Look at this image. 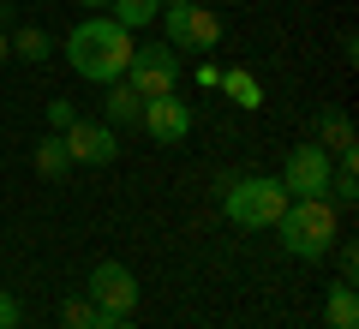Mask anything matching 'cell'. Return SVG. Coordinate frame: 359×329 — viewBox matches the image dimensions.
Listing matches in <instances>:
<instances>
[{"mask_svg":"<svg viewBox=\"0 0 359 329\" xmlns=\"http://www.w3.org/2000/svg\"><path fill=\"white\" fill-rule=\"evenodd\" d=\"M60 48H66V66H72L78 78H90V84H114V78H126V60H132L138 42H132L126 25H114V18H102V13H84Z\"/></svg>","mask_w":359,"mask_h":329,"instance_id":"obj_1","label":"cell"},{"mask_svg":"<svg viewBox=\"0 0 359 329\" xmlns=\"http://www.w3.org/2000/svg\"><path fill=\"white\" fill-rule=\"evenodd\" d=\"M276 234H282L287 257L318 264V257H330V246L341 240V215H335L330 198H287V210H282V222H276Z\"/></svg>","mask_w":359,"mask_h":329,"instance_id":"obj_2","label":"cell"},{"mask_svg":"<svg viewBox=\"0 0 359 329\" xmlns=\"http://www.w3.org/2000/svg\"><path fill=\"white\" fill-rule=\"evenodd\" d=\"M282 210H287V192H282V180H269V174H245V180H228L222 186V215L245 234L276 228Z\"/></svg>","mask_w":359,"mask_h":329,"instance_id":"obj_3","label":"cell"},{"mask_svg":"<svg viewBox=\"0 0 359 329\" xmlns=\"http://www.w3.org/2000/svg\"><path fill=\"white\" fill-rule=\"evenodd\" d=\"M162 30H168V48H180V54H210V48H222V18L210 13L204 0H186V6H162Z\"/></svg>","mask_w":359,"mask_h":329,"instance_id":"obj_4","label":"cell"},{"mask_svg":"<svg viewBox=\"0 0 359 329\" xmlns=\"http://www.w3.org/2000/svg\"><path fill=\"white\" fill-rule=\"evenodd\" d=\"M126 84L132 96H174L180 90V48H168V42H150V48H132L126 60Z\"/></svg>","mask_w":359,"mask_h":329,"instance_id":"obj_5","label":"cell"},{"mask_svg":"<svg viewBox=\"0 0 359 329\" xmlns=\"http://www.w3.org/2000/svg\"><path fill=\"white\" fill-rule=\"evenodd\" d=\"M330 174H335V156L318 150V144H294L282 162V192L287 198H323L330 192Z\"/></svg>","mask_w":359,"mask_h":329,"instance_id":"obj_6","label":"cell"},{"mask_svg":"<svg viewBox=\"0 0 359 329\" xmlns=\"http://www.w3.org/2000/svg\"><path fill=\"white\" fill-rule=\"evenodd\" d=\"M84 293H90L96 311H114V317H132V311H138V276H132L126 264H114V257H102V264L90 269Z\"/></svg>","mask_w":359,"mask_h":329,"instance_id":"obj_7","label":"cell"},{"mask_svg":"<svg viewBox=\"0 0 359 329\" xmlns=\"http://www.w3.org/2000/svg\"><path fill=\"white\" fill-rule=\"evenodd\" d=\"M60 138H66L72 168H78V162H84V168H108V162H120V138H114V126H108V120H72Z\"/></svg>","mask_w":359,"mask_h":329,"instance_id":"obj_8","label":"cell"},{"mask_svg":"<svg viewBox=\"0 0 359 329\" xmlns=\"http://www.w3.org/2000/svg\"><path fill=\"white\" fill-rule=\"evenodd\" d=\"M138 126L150 132L156 144H186V138H192V108H186L180 90H174V96H150L138 108Z\"/></svg>","mask_w":359,"mask_h":329,"instance_id":"obj_9","label":"cell"},{"mask_svg":"<svg viewBox=\"0 0 359 329\" xmlns=\"http://www.w3.org/2000/svg\"><path fill=\"white\" fill-rule=\"evenodd\" d=\"M311 132H318V150H330V156H347V150H359V138H353V120H347L341 108H318Z\"/></svg>","mask_w":359,"mask_h":329,"instance_id":"obj_10","label":"cell"},{"mask_svg":"<svg viewBox=\"0 0 359 329\" xmlns=\"http://www.w3.org/2000/svg\"><path fill=\"white\" fill-rule=\"evenodd\" d=\"M323 329H359V293L353 281H335L323 293Z\"/></svg>","mask_w":359,"mask_h":329,"instance_id":"obj_11","label":"cell"},{"mask_svg":"<svg viewBox=\"0 0 359 329\" xmlns=\"http://www.w3.org/2000/svg\"><path fill=\"white\" fill-rule=\"evenodd\" d=\"M216 90L233 102V108H245V114H252V108H264V84H257L245 66H228V72L216 78Z\"/></svg>","mask_w":359,"mask_h":329,"instance_id":"obj_12","label":"cell"},{"mask_svg":"<svg viewBox=\"0 0 359 329\" xmlns=\"http://www.w3.org/2000/svg\"><path fill=\"white\" fill-rule=\"evenodd\" d=\"M6 42H13V60H25V66H42V60L54 54V36H48V30H36V25L13 30Z\"/></svg>","mask_w":359,"mask_h":329,"instance_id":"obj_13","label":"cell"},{"mask_svg":"<svg viewBox=\"0 0 359 329\" xmlns=\"http://www.w3.org/2000/svg\"><path fill=\"white\" fill-rule=\"evenodd\" d=\"M36 174H42V180H66V174H72V156H66V138H60V132L36 138Z\"/></svg>","mask_w":359,"mask_h":329,"instance_id":"obj_14","label":"cell"},{"mask_svg":"<svg viewBox=\"0 0 359 329\" xmlns=\"http://www.w3.org/2000/svg\"><path fill=\"white\" fill-rule=\"evenodd\" d=\"M102 108H108V126H126V120H138L144 96H132L126 78H114V84H108V96H102Z\"/></svg>","mask_w":359,"mask_h":329,"instance_id":"obj_15","label":"cell"},{"mask_svg":"<svg viewBox=\"0 0 359 329\" xmlns=\"http://www.w3.org/2000/svg\"><path fill=\"white\" fill-rule=\"evenodd\" d=\"M114 6V25H126V30H144V25H156V13H162V0H108Z\"/></svg>","mask_w":359,"mask_h":329,"instance_id":"obj_16","label":"cell"},{"mask_svg":"<svg viewBox=\"0 0 359 329\" xmlns=\"http://www.w3.org/2000/svg\"><path fill=\"white\" fill-rule=\"evenodd\" d=\"M96 323V305H90V293H72V300L60 305V329H90Z\"/></svg>","mask_w":359,"mask_h":329,"instance_id":"obj_17","label":"cell"},{"mask_svg":"<svg viewBox=\"0 0 359 329\" xmlns=\"http://www.w3.org/2000/svg\"><path fill=\"white\" fill-rule=\"evenodd\" d=\"M330 252H335V264H341V281H353V269H359V246H353V240H335Z\"/></svg>","mask_w":359,"mask_h":329,"instance_id":"obj_18","label":"cell"},{"mask_svg":"<svg viewBox=\"0 0 359 329\" xmlns=\"http://www.w3.org/2000/svg\"><path fill=\"white\" fill-rule=\"evenodd\" d=\"M72 120H78V108H72L66 96H54V102H48V126H54V132H66Z\"/></svg>","mask_w":359,"mask_h":329,"instance_id":"obj_19","label":"cell"},{"mask_svg":"<svg viewBox=\"0 0 359 329\" xmlns=\"http://www.w3.org/2000/svg\"><path fill=\"white\" fill-rule=\"evenodd\" d=\"M18 323H25V311H18V300H13V293L0 288V329H18Z\"/></svg>","mask_w":359,"mask_h":329,"instance_id":"obj_20","label":"cell"},{"mask_svg":"<svg viewBox=\"0 0 359 329\" xmlns=\"http://www.w3.org/2000/svg\"><path fill=\"white\" fill-rule=\"evenodd\" d=\"M90 329H132V317H114V311H96V323Z\"/></svg>","mask_w":359,"mask_h":329,"instance_id":"obj_21","label":"cell"},{"mask_svg":"<svg viewBox=\"0 0 359 329\" xmlns=\"http://www.w3.org/2000/svg\"><path fill=\"white\" fill-rule=\"evenodd\" d=\"M216 78H222V66H216V60H204V66H198V84H204V90H216Z\"/></svg>","mask_w":359,"mask_h":329,"instance_id":"obj_22","label":"cell"},{"mask_svg":"<svg viewBox=\"0 0 359 329\" xmlns=\"http://www.w3.org/2000/svg\"><path fill=\"white\" fill-rule=\"evenodd\" d=\"M6 60H13V42H6V30H0V66H6Z\"/></svg>","mask_w":359,"mask_h":329,"instance_id":"obj_23","label":"cell"},{"mask_svg":"<svg viewBox=\"0 0 359 329\" xmlns=\"http://www.w3.org/2000/svg\"><path fill=\"white\" fill-rule=\"evenodd\" d=\"M78 6H84V13H102V6H108V0H78Z\"/></svg>","mask_w":359,"mask_h":329,"instance_id":"obj_24","label":"cell"},{"mask_svg":"<svg viewBox=\"0 0 359 329\" xmlns=\"http://www.w3.org/2000/svg\"><path fill=\"white\" fill-rule=\"evenodd\" d=\"M162 6H186V0H162Z\"/></svg>","mask_w":359,"mask_h":329,"instance_id":"obj_25","label":"cell"}]
</instances>
